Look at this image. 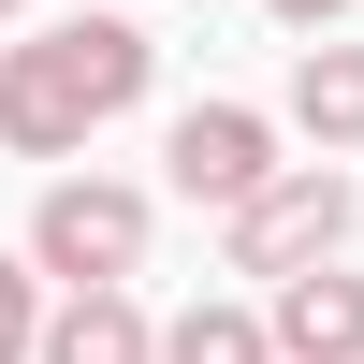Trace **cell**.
Segmentation results:
<instances>
[{
  "mask_svg": "<svg viewBox=\"0 0 364 364\" xmlns=\"http://www.w3.org/2000/svg\"><path fill=\"white\" fill-rule=\"evenodd\" d=\"M161 175H175L190 204H219V219H233V204H262L291 161H277V117H248V102H190V117L161 132Z\"/></svg>",
  "mask_w": 364,
  "mask_h": 364,
  "instance_id": "4",
  "label": "cell"
},
{
  "mask_svg": "<svg viewBox=\"0 0 364 364\" xmlns=\"http://www.w3.org/2000/svg\"><path fill=\"white\" fill-rule=\"evenodd\" d=\"M262 321H277V364H364V277H350V262L291 277Z\"/></svg>",
  "mask_w": 364,
  "mask_h": 364,
  "instance_id": "5",
  "label": "cell"
},
{
  "mask_svg": "<svg viewBox=\"0 0 364 364\" xmlns=\"http://www.w3.org/2000/svg\"><path fill=\"white\" fill-rule=\"evenodd\" d=\"M44 364H161V321H146L132 291H58Z\"/></svg>",
  "mask_w": 364,
  "mask_h": 364,
  "instance_id": "6",
  "label": "cell"
},
{
  "mask_svg": "<svg viewBox=\"0 0 364 364\" xmlns=\"http://www.w3.org/2000/svg\"><path fill=\"white\" fill-rule=\"evenodd\" d=\"M161 364H277V321L204 291V306H175V321H161Z\"/></svg>",
  "mask_w": 364,
  "mask_h": 364,
  "instance_id": "8",
  "label": "cell"
},
{
  "mask_svg": "<svg viewBox=\"0 0 364 364\" xmlns=\"http://www.w3.org/2000/svg\"><path fill=\"white\" fill-rule=\"evenodd\" d=\"M0 15H29V0H0Z\"/></svg>",
  "mask_w": 364,
  "mask_h": 364,
  "instance_id": "11",
  "label": "cell"
},
{
  "mask_svg": "<svg viewBox=\"0 0 364 364\" xmlns=\"http://www.w3.org/2000/svg\"><path fill=\"white\" fill-rule=\"evenodd\" d=\"M146 233H161V204L117 190V175H44V204H29V262H44L58 291H132Z\"/></svg>",
  "mask_w": 364,
  "mask_h": 364,
  "instance_id": "2",
  "label": "cell"
},
{
  "mask_svg": "<svg viewBox=\"0 0 364 364\" xmlns=\"http://www.w3.org/2000/svg\"><path fill=\"white\" fill-rule=\"evenodd\" d=\"M291 132H306L321 161L364 146V44H306V58H291Z\"/></svg>",
  "mask_w": 364,
  "mask_h": 364,
  "instance_id": "7",
  "label": "cell"
},
{
  "mask_svg": "<svg viewBox=\"0 0 364 364\" xmlns=\"http://www.w3.org/2000/svg\"><path fill=\"white\" fill-rule=\"evenodd\" d=\"M219 248H233V277H262V291L321 277V262L350 248V175H336V161H291L262 204H233V219H219Z\"/></svg>",
  "mask_w": 364,
  "mask_h": 364,
  "instance_id": "3",
  "label": "cell"
},
{
  "mask_svg": "<svg viewBox=\"0 0 364 364\" xmlns=\"http://www.w3.org/2000/svg\"><path fill=\"white\" fill-rule=\"evenodd\" d=\"M146 73H161V44H146L132 15H58V29H29V44H0V146H15V161H73L102 117L146 102Z\"/></svg>",
  "mask_w": 364,
  "mask_h": 364,
  "instance_id": "1",
  "label": "cell"
},
{
  "mask_svg": "<svg viewBox=\"0 0 364 364\" xmlns=\"http://www.w3.org/2000/svg\"><path fill=\"white\" fill-rule=\"evenodd\" d=\"M262 15H277L291 44H336V15H350V0H262Z\"/></svg>",
  "mask_w": 364,
  "mask_h": 364,
  "instance_id": "10",
  "label": "cell"
},
{
  "mask_svg": "<svg viewBox=\"0 0 364 364\" xmlns=\"http://www.w3.org/2000/svg\"><path fill=\"white\" fill-rule=\"evenodd\" d=\"M44 291H58V277H44V262H29V248L0 262V364H44V321H58Z\"/></svg>",
  "mask_w": 364,
  "mask_h": 364,
  "instance_id": "9",
  "label": "cell"
}]
</instances>
